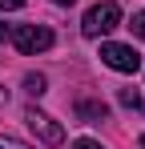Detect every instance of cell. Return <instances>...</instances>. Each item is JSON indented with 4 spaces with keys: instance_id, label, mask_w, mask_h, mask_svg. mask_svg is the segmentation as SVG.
<instances>
[{
    "instance_id": "cell-14",
    "label": "cell",
    "mask_w": 145,
    "mask_h": 149,
    "mask_svg": "<svg viewBox=\"0 0 145 149\" xmlns=\"http://www.w3.org/2000/svg\"><path fill=\"white\" fill-rule=\"evenodd\" d=\"M141 149H145V137H141Z\"/></svg>"
},
{
    "instance_id": "cell-3",
    "label": "cell",
    "mask_w": 145,
    "mask_h": 149,
    "mask_svg": "<svg viewBox=\"0 0 145 149\" xmlns=\"http://www.w3.org/2000/svg\"><path fill=\"white\" fill-rule=\"evenodd\" d=\"M101 61L109 69H117V73H137L141 69V52L133 45H117V40H105L101 45Z\"/></svg>"
},
{
    "instance_id": "cell-5",
    "label": "cell",
    "mask_w": 145,
    "mask_h": 149,
    "mask_svg": "<svg viewBox=\"0 0 145 149\" xmlns=\"http://www.w3.org/2000/svg\"><path fill=\"white\" fill-rule=\"evenodd\" d=\"M77 117H81L85 125H97V121L109 117V109H105L101 101H81V105H77Z\"/></svg>"
},
{
    "instance_id": "cell-4",
    "label": "cell",
    "mask_w": 145,
    "mask_h": 149,
    "mask_svg": "<svg viewBox=\"0 0 145 149\" xmlns=\"http://www.w3.org/2000/svg\"><path fill=\"white\" fill-rule=\"evenodd\" d=\"M24 125H28V129H32L45 145H61V141H65V129L52 121L48 113H40L36 105H28V109H24Z\"/></svg>"
},
{
    "instance_id": "cell-2",
    "label": "cell",
    "mask_w": 145,
    "mask_h": 149,
    "mask_svg": "<svg viewBox=\"0 0 145 149\" xmlns=\"http://www.w3.org/2000/svg\"><path fill=\"white\" fill-rule=\"evenodd\" d=\"M8 36H12V45L24 56H36V52L52 49V28H45V24H16Z\"/></svg>"
},
{
    "instance_id": "cell-13",
    "label": "cell",
    "mask_w": 145,
    "mask_h": 149,
    "mask_svg": "<svg viewBox=\"0 0 145 149\" xmlns=\"http://www.w3.org/2000/svg\"><path fill=\"white\" fill-rule=\"evenodd\" d=\"M52 4H65V8H69V4H72V0H52Z\"/></svg>"
},
{
    "instance_id": "cell-1",
    "label": "cell",
    "mask_w": 145,
    "mask_h": 149,
    "mask_svg": "<svg viewBox=\"0 0 145 149\" xmlns=\"http://www.w3.org/2000/svg\"><path fill=\"white\" fill-rule=\"evenodd\" d=\"M117 24H121V8L113 4V0H105V4H93V8L85 12L81 32H85L89 40H97V36H105V32H113Z\"/></svg>"
},
{
    "instance_id": "cell-8",
    "label": "cell",
    "mask_w": 145,
    "mask_h": 149,
    "mask_svg": "<svg viewBox=\"0 0 145 149\" xmlns=\"http://www.w3.org/2000/svg\"><path fill=\"white\" fill-rule=\"evenodd\" d=\"M0 149H32V145H24L20 137H8V133H0Z\"/></svg>"
},
{
    "instance_id": "cell-11",
    "label": "cell",
    "mask_w": 145,
    "mask_h": 149,
    "mask_svg": "<svg viewBox=\"0 0 145 149\" xmlns=\"http://www.w3.org/2000/svg\"><path fill=\"white\" fill-rule=\"evenodd\" d=\"M24 0H0V8H4V12H12V8H20Z\"/></svg>"
},
{
    "instance_id": "cell-6",
    "label": "cell",
    "mask_w": 145,
    "mask_h": 149,
    "mask_svg": "<svg viewBox=\"0 0 145 149\" xmlns=\"http://www.w3.org/2000/svg\"><path fill=\"white\" fill-rule=\"evenodd\" d=\"M24 89H28L32 97H40V93H45V89H48V81H45V77H40V73H28V77H24Z\"/></svg>"
},
{
    "instance_id": "cell-10",
    "label": "cell",
    "mask_w": 145,
    "mask_h": 149,
    "mask_svg": "<svg viewBox=\"0 0 145 149\" xmlns=\"http://www.w3.org/2000/svg\"><path fill=\"white\" fill-rule=\"evenodd\" d=\"M72 149H105L101 141H89V137H81V141H72Z\"/></svg>"
},
{
    "instance_id": "cell-7",
    "label": "cell",
    "mask_w": 145,
    "mask_h": 149,
    "mask_svg": "<svg viewBox=\"0 0 145 149\" xmlns=\"http://www.w3.org/2000/svg\"><path fill=\"white\" fill-rule=\"evenodd\" d=\"M117 101L125 105V109H141V97H137V89H121V93H117Z\"/></svg>"
},
{
    "instance_id": "cell-9",
    "label": "cell",
    "mask_w": 145,
    "mask_h": 149,
    "mask_svg": "<svg viewBox=\"0 0 145 149\" xmlns=\"http://www.w3.org/2000/svg\"><path fill=\"white\" fill-rule=\"evenodd\" d=\"M129 28H133V36H141V40H145V12H137V16H133V24H129Z\"/></svg>"
},
{
    "instance_id": "cell-12",
    "label": "cell",
    "mask_w": 145,
    "mask_h": 149,
    "mask_svg": "<svg viewBox=\"0 0 145 149\" xmlns=\"http://www.w3.org/2000/svg\"><path fill=\"white\" fill-rule=\"evenodd\" d=\"M8 32H12V28H8V24H0V40H4V36H8Z\"/></svg>"
}]
</instances>
